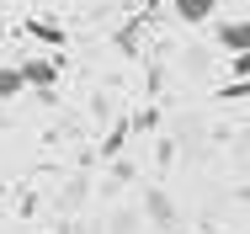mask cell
I'll use <instances>...</instances> for the list:
<instances>
[{"label":"cell","mask_w":250,"mask_h":234,"mask_svg":"<svg viewBox=\"0 0 250 234\" xmlns=\"http://www.w3.org/2000/svg\"><path fill=\"white\" fill-rule=\"evenodd\" d=\"M218 48H224V53L250 48V16H240V21H218Z\"/></svg>","instance_id":"2"},{"label":"cell","mask_w":250,"mask_h":234,"mask_svg":"<svg viewBox=\"0 0 250 234\" xmlns=\"http://www.w3.org/2000/svg\"><path fill=\"white\" fill-rule=\"evenodd\" d=\"M21 91H27V85H21V69H16V64H0V101H16Z\"/></svg>","instance_id":"4"},{"label":"cell","mask_w":250,"mask_h":234,"mask_svg":"<svg viewBox=\"0 0 250 234\" xmlns=\"http://www.w3.org/2000/svg\"><path fill=\"white\" fill-rule=\"evenodd\" d=\"M32 32H38V38H43V43H53V48L64 43V32H59V27H48V21H32Z\"/></svg>","instance_id":"6"},{"label":"cell","mask_w":250,"mask_h":234,"mask_svg":"<svg viewBox=\"0 0 250 234\" xmlns=\"http://www.w3.org/2000/svg\"><path fill=\"white\" fill-rule=\"evenodd\" d=\"M16 69H21V85H27V91H43V96H48L53 80H59V64H53V59H21Z\"/></svg>","instance_id":"1"},{"label":"cell","mask_w":250,"mask_h":234,"mask_svg":"<svg viewBox=\"0 0 250 234\" xmlns=\"http://www.w3.org/2000/svg\"><path fill=\"white\" fill-rule=\"evenodd\" d=\"M229 69H234V80H250V48L229 53Z\"/></svg>","instance_id":"5"},{"label":"cell","mask_w":250,"mask_h":234,"mask_svg":"<svg viewBox=\"0 0 250 234\" xmlns=\"http://www.w3.org/2000/svg\"><path fill=\"white\" fill-rule=\"evenodd\" d=\"M170 11H176V21H187V27H202V21L218 11V0H170Z\"/></svg>","instance_id":"3"}]
</instances>
